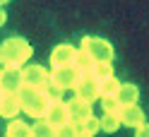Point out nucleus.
Masks as SVG:
<instances>
[{
    "label": "nucleus",
    "mask_w": 149,
    "mask_h": 137,
    "mask_svg": "<svg viewBox=\"0 0 149 137\" xmlns=\"http://www.w3.org/2000/svg\"><path fill=\"white\" fill-rule=\"evenodd\" d=\"M79 79V70L74 65H65V67H55L51 70V87L58 89V91H68V89H74Z\"/></svg>",
    "instance_id": "20e7f679"
},
{
    "label": "nucleus",
    "mask_w": 149,
    "mask_h": 137,
    "mask_svg": "<svg viewBox=\"0 0 149 137\" xmlns=\"http://www.w3.org/2000/svg\"><path fill=\"white\" fill-rule=\"evenodd\" d=\"M31 137H55V127L48 125L43 118H39V120L31 125Z\"/></svg>",
    "instance_id": "f3484780"
},
{
    "label": "nucleus",
    "mask_w": 149,
    "mask_h": 137,
    "mask_svg": "<svg viewBox=\"0 0 149 137\" xmlns=\"http://www.w3.org/2000/svg\"><path fill=\"white\" fill-rule=\"evenodd\" d=\"M5 19H7V12H5V7H3V5H0V26H3V24H5Z\"/></svg>",
    "instance_id": "b1692460"
},
{
    "label": "nucleus",
    "mask_w": 149,
    "mask_h": 137,
    "mask_svg": "<svg viewBox=\"0 0 149 137\" xmlns=\"http://www.w3.org/2000/svg\"><path fill=\"white\" fill-rule=\"evenodd\" d=\"M89 75L94 77L96 82H101V79H106V77L113 75V65H111V63H94L91 70H89Z\"/></svg>",
    "instance_id": "dca6fc26"
},
{
    "label": "nucleus",
    "mask_w": 149,
    "mask_h": 137,
    "mask_svg": "<svg viewBox=\"0 0 149 137\" xmlns=\"http://www.w3.org/2000/svg\"><path fill=\"white\" fill-rule=\"evenodd\" d=\"M77 130H79V132H87V135L94 137L96 132H101V118H94V115H91L89 120H84L82 125H77Z\"/></svg>",
    "instance_id": "aec40b11"
},
{
    "label": "nucleus",
    "mask_w": 149,
    "mask_h": 137,
    "mask_svg": "<svg viewBox=\"0 0 149 137\" xmlns=\"http://www.w3.org/2000/svg\"><path fill=\"white\" fill-rule=\"evenodd\" d=\"M3 91H5V89H3V84H0V96H3Z\"/></svg>",
    "instance_id": "bb28decb"
},
{
    "label": "nucleus",
    "mask_w": 149,
    "mask_h": 137,
    "mask_svg": "<svg viewBox=\"0 0 149 137\" xmlns=\"http://www.w3.org/2000/svg\"><path fill=\"white\" fill-rule=\"evenodd\" d=\"M43 120L48 123V125H53V127H60V125H65V123H70L68 104H65L63 99H55V101H51L48 111H46V115H43Z\"/></svg>",
    "instance_id": "6e6552de"
},
{
    "label": "nucleus",
    "mask_w": 149,
    "mask_h": 137,
    "mask_svg": "<svg viewBox=\"0 0 149 137\" xmlns=\"http://www.w3.org/2000/svg\"><path fill=\"white\" fill-rule=\"evenodd\" d=\"M120 89V82L116 79V75H111L106 79H101L99 82V91H101V96H116V91Z\"/></svg>",
    "instance_id": "a211bd4d"
},
{
    "label": "nucleus",
    "mask_w": 149,
    "mask_h": 137,
    "mask_svg": "<svg viewBox=\"0 0 149 137\" xmlns=\"http://www.w3.org/2000/svg\"><path fill=\"white\" fill-rule=\"evenodd\" d=\"M31 46L22 36H10L0 43V65L3 67H24V63L31 58Z\"/></svg>",
    "instance_id": "f257e3e1"
},
{
    "label": "nucleus",
    "mask_w": 149,
    "mask_h": 137,
    "mask_svg": "<svg viewBox=\"0 0 149 137\" xmlns=\"http://www.w3.org/2000/svg\"><path fill=\"white\" fill-rule=\"evenodd\" d=\"M116 99H118L120 106H132L139 99V89L135 84H130V82H125V84H120V89L116 91Z\"/></svg>",
    "instance_id": "ddd939ff"
},
{
    "label": "nucleus",
    "mask_w": 149,
    "mask_h": 137,
    "mask_svg": "<svg viewBox=\"0 0 149 137\" xmlns=\"http://www.w3.org/2000/svg\"><path fill=\"white\" fill-rule=\"evenodd\" d=\"M118 127H120V118L118 115H113V113H104V115H101V130H104V132H116L118 130Z\"/></svg>",
    "instance_id": "6ab92c4d"
},
{
    "label": "nucleus",
    "mask_w": 149,
    "mask_h": 137,
    "mask_svg": "<svg viewBox=\"0 0 149 137\" xmlns=\"http://www.w3.org/2000/svg\"><path fill=\"white\" fill-rule=\"evenodd\" d=\"M94 63H96V60L91 58V56H89L87 51H82V48H77V53H74V60H72V65L77 67L79 72H89V70H91V65H94Z\"/></svg>",
    "instance_id": "2eb2a0df"
},
{
    "label": "nucleus",
    "mask_w": 149,
    "mask_h": 137,
    "mask_svg": "<svg viewBox=\"0 0 149 137\" xmlns=\"http://www.w3.org/2000/svg\"><path fill=\"white\" fill-rule=\"evenodd\" d=\"M68 104V115H70V123H74V125H82L84 120H89L91 115V104H87V101H82V99H77V96H72L70 101H65Z\"/></svg>",
    "instance_id": "0eeeda50"
},
{
    "label": "nucleus",
    "mask_w": 149,
    "mask_h": 137,
    "mask_svg": "<svg viewBox=\"0 0 149 137\" xmlns=\"http://www.w3.org/2000/svg\"><path fill=\"white\" fill-rule=\"evenodd\" d=\"M74 53H77V48H74L72 43H58L55 48L51 51V67H65V65H72L74 60Z\"/></svg>",
    "instance_id": "1a4fd4ad"
},
{
    "label": "nucleus",
    "mask_w": 149,
    "mask_h": 137,
    "mask_svg": "<svg viewBox=\"0 0 149 137\" xmlns=\"http://www.w3.org/2000/svg\"><path fill=\"white\" fill-rule=\"evenodd\" d=\"M22 87H34V89L51 87V72L43 65H26V67H22Z\"/></svg>",
    "instance_id": "423d86ee"
},
{
    "label": "nucleus",
    "mask_w": 149,
    "mask_h": 137,
    "mask_svg": "<svg viewBox=\"0 0 149 137\" xmlns=\"http://www.w3.org/2000/svg\"><path fill=\"white\" fill-rule=\"evenodd\" d=\"M0 79H3V67H0Z\"/></svg>",
    "instance_id": "cd10ccee"
},
{
    "label": "nucleus",
    "mask_w": 149,
    "mask_h": 137,
    "mask_svg": "<svg viewBox=\"0 0 149 137\" xmlns=\"http://www.w3.org/2000/svg\"><path fill=\"white\" fill-rule=\"evenodd\" d=\"M5 3H10V0H0V5H5Z\"/></svg>",
    "instance_id": "a878e982"
},
{
    "label": "nucleus",
    "mask_w": 149,
    "mask_h": 137,
    "mask_svg": "<svg viewBox=\"0 0 149 137\" xmlns=\"http://www.w3.org/2000/svg\"><path fill=\"white\" fill-rule=\"evenodd\" d=\"M19 111H22V106H19L17 91H3V96H0V118L12 120V118H17Z\"/></svg>",
    "instance_id": "9d476101"
},
{
    "label": "nucleus",
    "mask_w": 149,
    "mask_h": 137,
    "mask_svg": "<svg viewBox=\"0 0 149 137\" xmlns=\"http://www.w3.org/2000/svg\"><path fill=\"white\" fill-rule=\"evenodd\" d=\"M77 137H91V135H87V132H77Z\"/></svg>",
    "instance_id": "393cba45"
},
{
    "label": "nucleus",
    "mask_w": 149,
    "mask_h": 137,
    "mask_svg": "<svg viewBox=\"0 0 149 137\" xmlns=\"http://www.w3.org/2000/svg\"><path fill=\"white\" fill-rule=\"evenodd\" d=\"M79 48L87 51L96 63H111L113 56H116L113 46H111L106 39H99V36H84L82 43H79Z\"/></svg>",
    "instance_id": "7ed1b4c3"
},
{
    "label": "nucleus",
    "mask_w": 149,
    "mask_h": 137,
    "mask_svg": "<svg viewBox=\"0 0 149 137\" xmlns=\"http://www.w3.org/2000/svg\"><path fill=\"white\" fill-rule=\"evenodd\" d=\"M135 137H149V123H144V125H139V127H135Z\"/></svg>",
    "instance_id": "5701e85b"
},
{
    "label": "nucleus",
    "mask_w": 149,
    "mask_h": 137,
    "mask_svg": "<svg viewBox=\"0 0 149 137\" xmlns=\"http://www.w3.org/2000/svg\"><path fill=\"white\" fill-rule=\"evenodd\" d=\"M77 125L74 123H65L60 127H55V137H77Z\"/></svg>",
    "instance_id": "4be33fe9"
},
{
    "label": "nucleus",
    "mask_w": 149,
    "mask_h": 137,
    "mask_svg": "<svg viewBox=\"0 0 149 137\" xmlns=\"http://www.w3.org/2000/svg\"><path fill=\"white\" fill-rule=\"evenodd\" d=\"M74 96L82 99V101L87 104H94L96 99H101V91H99V82L89 75V72H79V79L77 84H74Z\"/></svg>",
    "instance_id": "39448f33"
},
{
    "label": "nucleus",
    "mask_w": 149,
    "mask_h": 137,
    "mask_svg": "<svg viewBox=\"0 0 149 137\" xmlns=\"http://www.w3.org/2000/svg\"><path fill=\"white\" fill-rule=\"evenodd\" d=\"M5 91H19L22 89V67H3V79H0Z\"/></svg>",
    "instance_id": "f8f14e48"
},
{
    "label": "nucleus",
    "mask_w": 149,
    "mask_h": 137,
    "mask_svg": "<svg viewBox=\"0 0 149 137\" xmlns=\"http://www.w3.org/2000/svg\"><path fill=\"white\" fill-rule=\"evenodd\" d=\"M17 96H19V106H22V111L26 115H31V118H43L46 111H48V106H51V91L48 87L46 89H34V87H22L19 91H17Z\"/></svg>",
    "instance_id": "f03ea898"
},
{
    "label": "nucleus",
    "mask_w": 149,
    "mask_h": 137,
    "mask_svg": "<svg viewBox=\"0 0 149 137\" xmlns=\"http://www.w3.org/2000/svg\"><path fill=\"white\" fill-rule=\"evenodd\" d=\"M118 118H120V123L127 125V127H139V125L147 123V120H144V111H142L137 104H132V106H123Z\"/></svg>",
    "instance_id": "9b49d317"
},
{
    "label": "nucleus",
    "mask_w": 149,
    "mask_h": 137,
    "mask_svg": "<svg viewBox=\"0 0 149 137\" xmlns=\"http://www.w3.org/2000/svg\"><path fill=\"white\" fill-rule=\"evenodd\" d=\"M5 137H31V125H26L19 118H12L5 130Z\"/></svg>",
    "instance_id": "4468645a"
},
{
    "label": "nucleus",
    "mask_w": 149,
    "mask_h": 137,
    "mask_svg": "<svg viewBox=\"0 0 149 137\" xmlns=\"http://www.w3.org/2000/svg\"><path fill=\"white\" fill-rule=\"evenodd\" d=\"M101 108H104V113H113V115H120V106L116 96H101Z\"/></svg>",
    "instance_id": "412c9836"
}]
</instances>
